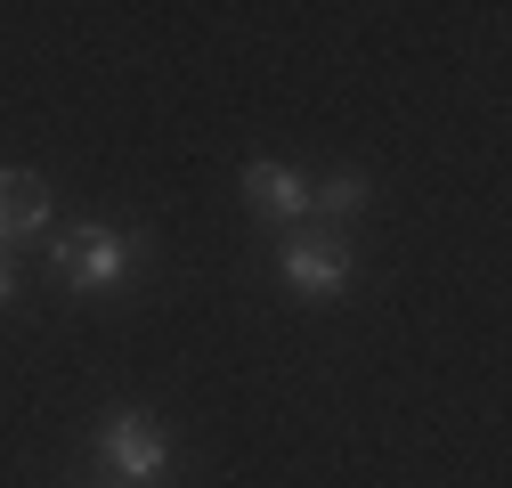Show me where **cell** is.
Masks as SVG:
<instances>
[{
  "label": "cell",
  "mask_w": 512,
  "mask_h": 488,
  "mask_svg": "<svg viewBox=\"0 0 512 488\" xmlns=\"http://www.w3.org/2000/svg\"><path fill=\"white\" fill-rule=\"evenodd\" d=\"M358 204H366V179H358V171H334L326 188H309V212H334V220H342V212H358Z\"/></svg>",
  "instance_id": "8992f818"
},
{
  "label": "cell",
  "mask_w": 512,
  "mask_h": 488,
  "mask_svg": "<svg viewBox=\"0 0 512 488\" xmlns=\"http://www.w3.org/2000/svg\"><path fill=\"white\" fill-rule=\"evenodd\" d=\"M0 301H17V269H9V253H0Z\"/></svg>",
  "instance_id": "52a82bcc"
},
{
  "label": "cell",
  "mask_w": 512,
  "mask_h": 488,
  "mask_svg": "<svg viewBox=\"0 0 512 488\" xmlns=\"http://www.w3.org/2000/svg\"><path fill=\"white\" fill-rule=\"evenodd\" d=\"M244 196L261 204L269 220H309V179L285 171V163H252V171H244Z\"/></svg>",
  "instance_id": "277c9868"
},
{
  "label": "cell",
  "mask_w": 512,
  "mask_h": 488,
  "mask_svg": "<svg viewBox=\"0 0 512 488\" xmlns=\"http://www.w3.org/2000/svg\"><path fill=\"white\" fill-rule=\"evenodd\" d=\"M114 488H122V480H114Z\"/></svg>",
  "instance_id": "ba28073f"
},
{
  "label": "cell",
  "mask_w": 512,
  "mask_h": 488,
  "mask_svg": "<svg viewBox=\"0 0 512 488\" xmlns=\"http://www.w3.org/2000/svg\"><path fill=\"white\" fill-rule=\"evenodd\" d=\"M285 285L301 293V301H334L342 285H350V253L334 236H293L285 244Z\"/></svg>",
  "instance_id": "3957f363"
},
{
  "label": "cell",
  "mask_w": 512,
  "mask_h": 488,
  "mask_svg": "<svg viewBox=\"0 0 512 488\" xmlns=\"http://www.w3.org/2000/svg\"><path fill=\"white\" fill-rule=\"evenodd\" d=\"M98 456H106V472H122V488H155L171 472V440L155 432L139 407H122L106 432H98Z\"/></svg>",
  "instance_id": "7a4b0ae2"
},
{
  "label": "cell",
  "mask_w": 512,
  "mask_h": 488,
  "mask_svg": "<svg viewBox=\"0 0 512 488\" xmlns=\"http://www.w3.org/2000/svg\"><path fill=\"white\" fill-rule=\"evenodd\" d=\"M57 269H66L74 293H114L122 277L139 269V236H122V228H74V236H57Z\"/></svg>",
  "instance_id": "6da1fadb"
},
{
  "label": "cell",
  "mask_w": 512,
  "mask_h": 488,
  "mask_svg": "<svg viewBox=\"0 0 512 488\" xmlns=\"http://www.w3.org/2000/svg\"><path fill=\"white\" fill-rule=\"evenodd\" d=\"M0 228L9 236H41L49 228V188L33 171H0Z\"/></svg>",
  "instance_id": "5b68a950"
}]
</instances>
